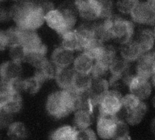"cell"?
Listing matches in <instances>:
<instances>
[{
	"instance_id": "cell-38",
	"label": "cell",
	"mask_w": 155,
	"mask_h": 140,
	"mask_svg": "<svg viewBox=\"0 0 155 140\" xmlns=\"http://www.w3.org/2000/svg\"><path fill=\"white\" fill-rule=\"evenodd\" d=\"M101 19H107L113 16V4L110 0H100Z\"/></svg>"
},
{
	"instance_id": "cell-37",
	"label": "cell",
	"mask_w": 155,
	"mask_h": 140,
	"mask_svg": "<svg viewBox=\"0 0 155 140\" xmlns=\"http://www.w3.org/2000/svg\"><path fill=\"white\" fill-rule=\"evenodd\" d=\"M142 101V100L130 93L122 96V108L125 111L130 110L137 107Z\"/></svg>"
},
{
	"instance_id": "cell-31",
	"label": "cell",
	"mask_w": 155,
	"mask_h": 140,
	"mask_svg": "<svg viewBox=\"0 0 155 140\" xmlns=\"http://www.w3.org/2000/svg\"><path fill=\"white\" fill-rule=\"evenodd\" d=\"M27 130L24 123L21 122H12L7 130L8 136L14 140H21L27 136Z\"/></svg>"
},
{
	"instance_id": "cell-19",
	"label": "cell",
	"mask_w": 155,
	"mask_h": 140,
	"mask_svg": "<svg viewBox=\"0 0 155 140\" xmlns=\"http://www.w3.org/2000/svg\"><path fill=\"white\" fill-rule=\"evenodd\" d=\"M94 62L95 61L91 56L83 52L75 57L73 64V68L76 73L90 74Z\"/></svg>"
},
{
	"instance_id": "cell-28",
	"label": "cell",
	"mask_w": 155,
	"mask_h": 140,
	"mask_svg": "<svg viewBox=\"0 0 155 140\" xmlns=\"http://www.w3.org/2000/svg\"><path fill=\"white\" fill-rule=\"evenodd\" d=\"M92 76L90 74L76 73L72 89L77 93H84L88 91L91 82Z\"/></svg>"
},
{
	"instance_id": "cell-20",
	"label": "cell",
	"mask_w": 155,
	"mask_h": 140,
	"mask_svg": "<svg viewBox=\"0 0 155 140\" xmlns=\"http://www.w3.org/2000/svg\"><path fill=\"white\" fill-rule=\"evenodd\" d=\"M61 36V46L73 52L82 50V42L76 30L67 32Z\"/></svg>"
},
{
	"instance_id": "cell-1",
	"label": "cell",
	"mask_w": 155,
	"mask_h": 140,
	"mask_svg": "<svg viewBox=\"0 0 155 140\" xmlns=\"http://www.w3.org/2000/svg\"><path fill=\"white\" fill-rule=\"evenodd\" d=\"M9 13L10 19L20 28L36 30L45 22V14L35 1H20L10 8Z\"/></svg>"
},
{
	"instance_id": "cell-22",
	"label": "cell",
	"mask_w": 155,
	"mask_h": 140,
	"mask_svg": "<svg viewBox=\"0 0 155 140\" xmlns=\"http://www.w3.org/2000/svg\"><path fill=\"white\" fill-rule=\"evenodd\" d=\"M134 40L138 43L143 53L148 52L154 45V33L148 28L142 29L137 32Z\"/></svg>"
},
{
	"instance_id": "cell-9",
	"label": "cell",
	"mask_w": 155,
	"mask_h": 140,
	"mask_svg": "<svg viewBox=\"0 0 155 140\" xmlns=\"http://www.w3.org/2000/svg\"><path fill=\"white\" fill-rule=\"evenodd\" d=\"M22 98L20 93L9 91L0 92V108L12 114L18 113L22 108Z\"/></svg>"
},
{
	"instance_id": "cell-10",
	"label": "cell",
	"mask_w": 155,
	"mask_h": 140,
	"mask_svg": "<svg viewBox=\"0 0 155 140\" xmlns=\"http://www.w3.org/2000/svg\"><path fill=\"white\" fill-rule=\"evenodd\" d=\"M117 118L116 116L100 115L97 122V132L104 139L114 138Z\"/></svg>"
},
{
	"instance_id": "cell-26",
	"label": "cell",
	"mask_w": 155,
	"mask_h": 140,
	"mask_svg": "<svg viewBox=\"0 0 155 140\" xmlns=\"http://www.w3.org/2000/svg\"><path fill=\"white\" fill-rule=\"evenodd\" d=\"M76 31L79 35L83 45V48L85 45L94 38V23L85 22L80 24ZM83 50V49H82Z\"/></svg>"
},
{
	"instance_id": "cell-43",
	"label": "cell",
	"mask_w": 155,
	"mask_h": 140,
	"mask_svg": "<svg viewBox=\"0 0 155 140\" xmlns=\"http://www.w3.org/2000/svg\"><path fill=\"white\" fill-rule=\"evenodd\" d=\"M0 18H1V22L6 21L8 19H10L9 10H7L5 9H4L3 8H1V9Z\"/></svg>"
},
{
	"instance_id": "cell-35",
	"label": "cell",
	"mask_w": 155,
	"mask_h": 140,
	"mask_svg": "<svg viewBox=\"0 0 155 140\" xmlns=\"http://www.w3.org/2000/svg\"><path fill=\"white\" fill-rule=\"evenodd\" d=\"M8 55L11 60L21 63L25 61L26 51L22 45L17 44L9 47Z\"/></svg>"
},
{
	"instance_id": "cell-18",
	"label": "cell",
	"mask_w": 155,
	"mask_h": 140,
	"mask_svg": "<svg viewBox=\"0 0 155 140\" xmlns=\"http://www.w3.org/2000/svg\"><path fill=\"white\" fill-rule=\"evenodd\" d=\"M76 74V72L73 67L59 68L55 78L58 85L62 90L71 89Z\"/></svg>"
},
{
	"instance_id": "cell-34",
	"label": "cell",
	"mask_w": 155,
	"mask_h": 140,
	"mask_svg": "<svg viewBox=\"0 0 155 140\" xmlns=\"http://www.w3.org/2000/svg\"><path fill=\"white\" fill-rule=\"evenodd\" d=\"M116 58V52L114 47L111 45H105L101 54L95 61L109 68L110 64Z\"/></svg>"
},
{
	"instance_id": "cell-50",
	"label": "cell",
	"mask_w": 155,
	"mask_h": 140,
	"mask_svg": "<svg viewBox=\"0 0 155 140\" xmlns=\"http://www.w3.org/2000/svg\"><path fill=\"white\" fill-rule=\"evenodd\" d=\"M154 132H155V124H154Z\"/></svg>"
},
{
	"instance_id": "cell-44",
	"label": "cell",
	"mask_w": 155,
	"mask_h": 140,
	"mask_svg": "<svg viewBox=\"0 0 155 140\" xmlns=\"http://www.w3.org/2000/svg\"><path fill=\"white\" fill-rule=\"evenodd\" d=\"M151 83L155 87V68L154 70V72L153 73V75L151 77Z\"/></svg>"
},
{
	"instance_id": "cell-32",
	"label": "cell",
	"mask_w": 155,
	"mask_h": 140,
	"mask_svg": "<svg viewBox=\"0 0 155 140\" xmlns=\"http://www.w3.org/2000/svg\"><path fill=\"white\" fill-rule=\"evenodd\" d=\"M104 45V43L102 41L93 39L85 45L82 50L96 61L101 54Z\"/></svg>"
},
{
	"instance_id": "cell-3",
	"label": "cell",
	"mask_w": 155,
	"mask_h": 140,
	"mask_svg": "<svg viewBox=\"0 0 155 140\" xmlns=\"http://www.w3.org/2000/svg\"><path fill=\"white\" fill-rule=\"evenodd\" d=\"M77 21V11L71 7L54 8L45 16V22L60 35L74 30Z\"/></svg>"
},
{
	"instance_id": "cell-48",
	"label": "cell",
	"mask_w": 155,
	"mask_h": 140,
	"mask_svg": "<svg viewBox=\"0 0 155 140\" xmlns=\"http://www.w3.org/2000/svg\"><path fill=\"white\" fill-rule=\"evenodd\" d=\"M153 33H154V38H155V27H154V32H153Z\"/></svg>"
},
{
	"instance_id": "cell-7",
	"label": "cell",
	"mask_w": 155,
	"mask_h": 140,
	"mask_svg": "<svg viewBox=\"0 0 155 140\" xmlns=\"http://www.w3.org/2000/svg\"><path fill=\"white\" fill-rule=\"evenodd\" d=\"M125 82L130 93L140 100L146 99L150 96L152 87L148 79L137 75L134 76L128 75L125 78Z\"/></svg>"
},
{
	"instance_id": "cell-6",
	"label": "cell",
	"mask_w": 155,
	"mask_h": 140,
	"mask_svg": "<svg viewBox=\"0 0 155 140\" xmlns=\"http://www.w3.org/2000/svg\"><path fill=\"white\" fill-rule=\"evenodd\" d=\"M74 5L78 15L86 21L101 18L100 0H74Z\"/></svg>"
},
{
	"instance_id": "cell-49",
	"label": "cell",
	"mask_w": 155,
	"mask_h": 140,
	"mask_svg": "<svg viewBox=\"0 0 155 140\" xmlns=\"http://www.w3.org/2000/svg\"><path fill=\"white\" fill-rule=\"evenodd\" d=\"M13 1H22V0H13Z\"/></svg>"
},
{
	"instance_id": "cell-52",
	"label": "cell",
	"mask_w": 155,
	"mask_h": 140,
	"mask_svg": "<svg viewBox=\"0 0 155 140\" xmlns=\"http://www.w3.org/2000/svg\"><path fill=\"white\" fill-rule=\"evenodd\" d=\"M12 140H14V139H12Z\"/></svg>"
},
{
	"instance_id": "cell-11",
	"label": "cell",
	"mask_w": 155,
	"mask_h": 140,
	"mask_svg": "<svg viewBox=\"0 0 155 140\" xmlns=\"http://www.w3.org/2000/svg\"><path fill=\"white\" fill-rule=\"evenodd\" d=\"M20 44L22 45L26 53L39 50L45 45L36 30L20 28Z\"/></svg>"
},
{
	"instance_id": "cell-24",
	"label": "cell",
	"mask_w": 155,
	"mask_h": 140,
	"mask_svg": "<svg viewBox=\"0 0 155 140\" xmlns=\"http://www.w3.org/2000/svg\"><path fill=\"white\" fill-rule=\"evenodd\" d=\"M94 38L104 43L112 39L110 18L94 22Z\"/></svg>"
},
{
	"instance_id": "cell-14",
	"label": "cell",
	"mask_w": 155,
	"mask_h": 140,
	"mask_svg": "<svg viewBox=\"0 0 155 140\" xmlns=\"http://www.w3.org/2000/svg\"><path fill=\"white\" fill-rule=\"evenodd\" d=\"M74 52L62 46L56 48L52 52L51 60L59 68L70 67L74 61Z\"/></svg>"
},
{
	"instance_id": "cell-45",
	"label": "cell",
	"mask_w": 155,
	"mask_h": 140,
	"mask_svg": "<svg viewBox=\"0 0 155 140\" xmlns=\"http://www.w3.org/2000/svg\"><path fill=\"white\" fill-rule=\"evenodd\" d=\"M115 140H131V138L130 137V136L128 135L127 136L121 138H119V139H115Z\"/></svg>"
},
{
	"instance_id": "cell-13",
	"label": "cell",
	"mask_w": 155,
	"mask_h": 140,
	"mask_svg": "<svg viewBox=\"0 0 155 140\" xmlns=\"http://www.w3.org/2000/svg\"><path fill=\"white\" fill-rule=\"evenodd\" d=\"M109 87V81L104 78H93L88 93L94 105L99 104L102 97L108 92Z\"/></svg>"
},
{
	"instance_id": "cell-41",
	"label": "cell",
	"mask_w": 155,
	"mask_h": 140,
	"mask_svg": "<svg viewBox=\"0 0 155 140\" xmlns=\"http://www.w3.org/2000/svg\"><path fill=\"white\" fill-rule=\"evenodd\" d=\"M76 140H97V137L92 130L86 128L78 132Z\"/></svg>"
},
{
	"instance_id": "cell-40",
	"label": "cell",
	"mask_w": 155,
	"mask_h": 140,
	"mask_svg": "<svg viewBox=\"0 0 155 140\" xmlns=\"http://www.w3.org/2000/svg\"><path fill=\"white\" fill-rule=\"evenodd\" d=\"M108 72H109L108 67L95 61L90 75L93 78H103Z\"/></svg>"
},
{
	"instance_id": "cell-8",
	"label": "cell",
	"mask_w": 155,
	"mask_h": 140,
	"mask_svg": "<svg viewBox=\"0 0 155 140\" xmlns=\"http://www.w3.org/2000/svg\"><path fill=\"white\" fill-rule=\"evenodd\" d=\"M130 15L136 23L143 25L155 24V7L148 2H139Z\"/></svg>"
},
{
	"instance_id": "cell-27",
	"label": "cell",
	"mask_w": 155,
	"mask_h": 140,
	"mask_svg": "<svg viewBox=\"0 0 155 140\" xmlns=\"http://www.w3.org/2000/svg\"><path fill=\"white\" fill-rule=\"evenodd\" d=\"M59 68L51 60H47L40 68L36 69L35 75L42 80L55 79Z\"/></svg>"
},
{
	"instance_id": "cell-30",
	"label": "cell",
	"mask_w": 155,
	"mask_h": 140,
	"mask_svg": "<svg viewBox=\"0 0 155 140\" xmlns=\"http://www.w3.org/2000/svg\"><path fill=\"white\" fill-rule=\"evenodd\" d=\"M92 113L85 110L75 111L74 116V124L75 128L79 130L88 128L92 122Z\"/></svg>"
},
{
	"instance_id": "cell-21",
	"label": "cell",
	"mask_w": 155,
	"mask_h": 140,
	"mask_svg": "<svg viewBox=\"0 0 155 140\" xmlns=\"http://www.w3.org/2000/svg\"><path fill=\"white\" fill-rule=\"evenodd\" d=\"M123 110L125 113V121L128 124L134 125L142 121L147 113V108L146 104L142 101L137 107L130 110L125 111L124 109Z\"/></svg>"
},
{
	"instance_id": "cell-15",
	"label": "cell",
	"mask_w": 155,
	"mask_h": 140,
	"mask_svg": "<svg viewBox=\"0 0 155 140\" xmlns=\"http://www.w3.org/2000/svg\"><path fill=\"white\" fill-rule=\"evenodd\" d=\"M22 65L21 62L12 60L2 64L0 69L1 81L9 82L13 79L21 78Z\"/></svg>"
},
{
	"instance_id": "cell-39",
	"label": "cell",
	"mask_w": 155,
	"mask_h": 140,
	"mask_svg": "<svg viewBox=\"0 0 155 140\" xmlns=\"http://www.w3.org/2000/svg\"><path fill=\"white\" fill-rule=\"evenodd\" d=\"M127 122L124 120L117 119L116 128L114 135V139L124 138L128 136V127L127 124Z\"/></svg>"
},
{
	"instance_id": "cell-47",
	"label": "cell",
	"mask_w": 155,
	"mask_h": 140,
	"mask_svg": "<svg viewBox=\"0 0 155 140\" xmlns=\"http://www.w3.org/2000/svg\"><path fill=\"white\" fill-rule=\"evenodd\" d=\"M152 104H153V107L155 108V95H154V96L153 97V98L152 99Z\"/></svg>"
},
{
	"instance_id": "cell-36",
	"label": "cell",
	"mask_w": 155,
	"mask_h": 140,
	"mask_svg": "<svg viewBox=\"0 0 155 140\" xmlns=\"http://www.w3.org/2000/svg\"><path fill=\"white\" fill-rule=\"evenodd\" d=\"M140 2L139 0H117L116 8L123 14H131Z\"/></svg>"
},
{
	"instance_id": "cell-16",
	"label": "cell",
	"mask_w": 155,
	"mask_h": 140,
	"mask_svg": "<svg viewBox=\"0 0 155 140\" xmlns=\"http://www.w3.org/2000/svg\"><path fill=\"white\" fill-rule=\"evenodd\" d=\"M143 54V52L141 48L134 39H131L121 44L120 48V57L128 62L137 61Z\"/></svg>"
},
{
	"instance_id": "cell-25",
	"label": "cell",
	"mask_w": 155,
	"mask_h": 140,
	"mask_svg": "<svg viewBox=\"0 0 155 140\" xmlns=\"http://www.w3.org/2000/svg\"><path fill=\"white\" fill-rule=\"evenodd\" d=\"M47 48L45 46L42 48L26 53V57L25 62L36 68V69L40 68L48 59L46 58Z\"/></svg>"
},
{
	"instance_id": "cell-29",
	"label": "cell",
	"mask_w": 155,
	"mask_h": 140,
	"mask_svg": "<svg viewBox=\"0 0 155 140\" xmlns=\"http://www.w3.org/2000/svg\"><path fill=\"white\" fill-rule=\"evenodd\" d=\"M78 132L75 127L64 125L52 133L51 140H76Z\"/></svg>"
},
{
	"instance_id": "cell-46",
	"label": "cell",
	"mask_w": 155,
	"mask_h": 140,
	"mask_svg": "<svg viewBox=\"0 0 155 140\" xmlns=\"http://www.w3.org/2000/svg\"><path fill=\"white\" fill-rule=\"evenodd\" d=\"M149 4L152 5L153 7H155V0H147V1Z\"/></svg>"
},
{
	"instance_id": "cell-33",
	"label": "cell",
	"mask_w": 155,
	"mask_h": 140,
	"mask_svg": "<svg viewBox=\"0 0 155 140\" xmlns=\"http://www.w3.org/2000/svg\"><path fill=\"white\" fill-rule=\"evenodd\" d=\"M44 82L38 76L35 74L33 76L23 80V91L29 94H35L39 90Z\"/></svg>"
},
{
	"instance_id": "cell-51",
	"label": "cell",
	"mask_w": 155,
	"mask_h": 140,
	"mask_svg": "<svg viewBox=\"0 0 155 140\" xmlns=\"http://www.w3.org/2000/svg\"><path fill=\"white\" fill-rule=\"evenodd\" d=\"M1 1H4V0H1Z\"/></svg>"
},
{
	"instance_id": "cell-4",
	"label": "cell",
	"mask_w": 155,
	"mask_h": 140,
	"mask_svg": "<svg viewBox=\"0 0 155 140\" xmlns=\"http://www.w3.org/2000/svg\"><path fill=\"white\" fill-rule=\"evenodd\" d=\"M112 39L120 45L133 39L134 25L132 22L118 16L110 18Z\"/></svg>"
},
{
	"instance_id": "cell-17",
	"label": "cell",
	"mask_w": 155,
	"mask_h": 140,
	"mask_svg": "<svg viewBox=\"0 0 155 140\" xmlns=\"http://www.w3.org/2000/svg\"><path fill=\"white\" fill-rule=\"evenodd\" d=\"M20 44V30L17 26L11 27L0 32V48L4 50L7 47Z\"/></svg>"
},
{
	"instance_id": "cell-23",
	"label": "cell",
	"mask_w": 155,
	"mask_h": 140,
	"mask_svg": "<svg viewBox=\"0 0 155 140\" xmlns=\"http://www.w3.org/2000/svg\"><path fill=\"white\" fill-rule=\"evenodd\" d=\"M128 63L122 58L116 56L109 67V72L111 73L110 78L119 79L126 77L128 75Z\"/></svg>"
},
{
	"instance_id": "cell-12",
	"label": "cell",
	"mask_w": 155,
	"mask_h": 140,
	"mask_svg": "<svg viewBox=\"0 0 155 140\" xmlns=\"http://www.w3.org/2000/svg\"><path fill=\"white\" fill-rule=\"evenodd\" d=\"M137 61L136 75L148 79L151 78L155 68L153 52L143 53Z\"/></svg>"
},
{
	"instance_id": "cell-2",
	"label": "cell",
	"mask_w": 155,
	"mask_h": 140,
	"mask_svg": "<svg viewBox=\"0 0 155 140\" xmlns=\"http://www.w3.org/2000/svg\"><path fill=\"white\" fill-rule=\"evenodd\" d=\"M78 96L79 93L72 88L52 93L47 98L46 109L53 117L62 118L76 111Z\"/></svg>"
},
{
	"instance_id": "cell-5",
	"label": "cell",
	"mask_w": 155,
	"mask_h": 140,
	"mask_svg": "<svg viewBox=\"0 0 155 140\" xmlns=\"http://www.w3.org/2000/svg\"><path fill=\"white\" fill-rule=\"evenodd\" d=\"M122 99L119 91L108 90L99 103L100 115L116 116L122 107Z\"/></svg>"
},
{
	"instance_id": "cell-42",
	"label": "cell",
	"mask_w": 155,
	"mask_h": 140,
	"mask_svg": "<svg viewBox=\"0 0 155 140\" xmlns=\"http://www.w3.org/2000/svg\"><path fill=\"white\" fill-rule=\"evenodd\" d=\"M12 113L1 109L0 114V125L2 128L8 127L12 122Z\"/></svg>"
}]
</instances>
